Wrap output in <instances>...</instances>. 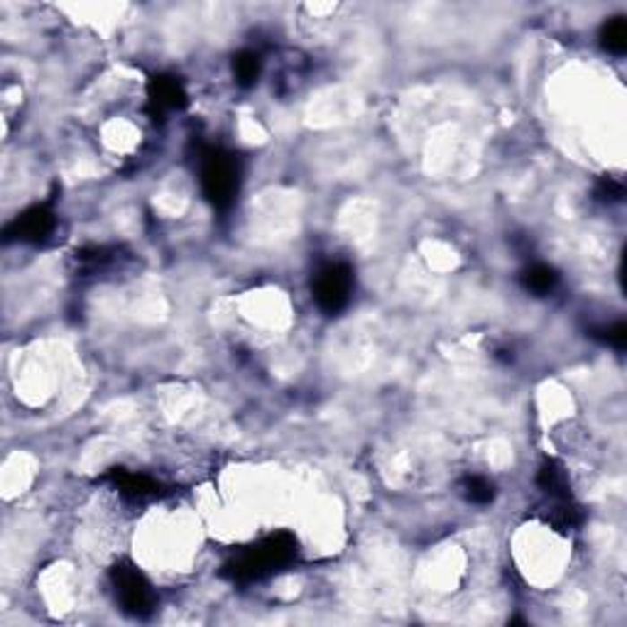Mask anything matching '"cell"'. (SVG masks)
Returning a JSON list of instances; mask_svg holds the SVG:
<instances>
[{"label":"cell","instance_id":"obj_12","mask_svg":"<svg viewBox=\"0 0 627 627\" xmlns=\"http://www.w3.org/2000/svg\"><path fill=\"white\" fill-rule=\"evenodd\" d=\"M463 495L470 502H476V505H488L495 498V488L483 476H468V478L463 480Z\"/></svg>","mask_w":627,"mask_h":627},{"label":"cell","instance_id":"obj_4","mask_svg":"<svg viewBox=\"0 0 627 627\" xmlns=\"http://www.w3.org/2000/svg\"><path fill=\"white\" fill-rule=\"evenodd\" d=\"M353 270L346 262H331L314 277V299L323 314L343 312L351 302Z\"/></svg>","mask_w":627,"mask_h":627},{"label":"cell","instance_id":"obj_3","mask_svg":"<svg viewBox=\"0 0 627 627\" xmlns=\"http://www.w3.org/2000/svg\"><path fill=\"white\" fill-rule=\"evenodd\" d=\"M111 576L123 610L135 615V618H148L152 608H155V593H152V586H150V581L142 576L138 566H133L130 562H120L113 569Z\"/></svg>","mask_w":627,"mask_h":627},{"label":"cell","instance_id":"obj_6","mask_svg":"<svg viewBox=\"0 0 627 627\" xmlns=\"http://www.w3.org/2000/svg\"><path fill=\"white\" fill-rule=\"evenodd\" d=\"M150 106L155 113L179 111L186 106V91L182 83L176 82L175 76H155L148 86Z\"/></svg>","mask_w":627,"mask_h":627},{"label":"cell","instance_id":"obj_10","mask_svg":"<svg viewBox=\"0 0 627 627\" xmlns=\"http://www.w3.org/2000/svg\"><path fill=\"white\" fill-rule=\"evenodd\" d=\"M600 45L610 55H625L627 49V22L625 18L608 20L600 30Z\"/></svg>","mask_w":627,"mask_h":627},{"label":"cell","instance_id":"obj_5","mask_svg":"<svg viewBox=\"0 0 627 627\" xmlns=\"http://www.w3.org/2000/svg\"><path fill=\"white\" fill-rule=\"evenodd\" d=\"M55 213L49 206H32L25 213H20L15 221L8 226V238L22 240V243H42L55 231Z\"/></svg>","mask_w":627,"mask_h":627},{"label":"cell","instance_id":"obj_9","mask_svg":"<svg viewBox=\"0 0 627 627\" xmlns=\"http://www.w3.org/2000/svg\"><path fill=\"white\" fill-rule=\"evenodd\" d=\"M522 285H525L527 292H532L535 296H546L552 295L554 289L559 287V275L556 270L549 268V265H529V268L522 272Z\"/></svg>","mask_w":627,"mask_h":627},{"label":"cell","instance_id":"obj_7","mask_svg":"<svg viewBox=\"0 0 627 627\" xmlns=\"http://www.w3.org/2000/svg\"><path fill=\"white\" fill-rule=\"evenodd\" d=\"M108 478L116 483V488L130 500H148L159 495L157 480L142 476V473H128V470H113Z\"/></svg>","mask_w":627,"mask_h":627},{"label":"cell","instance_id":"obj_13","mask_svg":"<svg viewBox=\"0 0 627 627\" xmlns=\"http://www.w3.org/2000/svg\"><path fill=\"white\" fill-rule=\"evenodd\" d=\"M593 336H598L603 343H608V346H613V348L623 351L627 343V326L623 322H618V323H613V326H608V329H598V331H593Z\"/></svg>","mask_w":627,"mask_h":627},{"label":"cell","instance_id":"obj_2","mask_svg":"<svg viewBox=\"0 0 627 627\" xmlns=\"http://www.w3.org/2000/svg\"><path fill=\"white\" fill-rule=\"evenodd\" d=\"M202 189L213 209H231L240 189L238 159L223 150H206L202 155Z\"/></svg>","mask_w":627,"mask_h":627},{"label":"cell","instance_id":"obj_8","mask_svg":"<svg viewBox=\"0 0 627 627\" xmlns=\"http://www.w3.org/2000/svg\"><path fill=\"white\" fill-rule=\"evenodd\" d=\"M537 485L554 500L569 498V476L562 463H556L554 459L542 463V468L537 473Z\"/></svg>","mask_w":627,"mask_h":627},{"label":"cell","instance_id":"obj_1","mask_svg":"<svg viewBox=\"0 0 627 627\" xmlns=\"http://www.w3.org/2000/svg\"><path fill=\"white\" fill-rule=\"evenodd\" d=\"M296 556V539L287 532L265 537L262 542L250 546L245 552L236 556L231 563H226V573L233 581L250 583L258 581L262 576L282 569Z\"/></svg>","mask_w":627,"mask_h":627},{"label":"cell","instance_id":"obj_11","mask_svg":"<svg viewBox=\"0 0 627 627\" xmlns=\"http://www.w3.org/2000/svg\"><path fill=\"white\" fill-rule=\"evenodd\" d=\"M260 69H262L260 56L255 55V52H250V49L240 52V55H236V59H233V76H236V82H238L243 89H248V86H253V83L258 82Z\"/></svg>","mask_w":627,"mask_h":627},{"label":"cell","instance_id":"obj_14","mask_svg":"<svg viewBox=\"0 0 627 627\" xmlns=\"http://www.w3.org/2000/svg\"><path fill=\"white\" fill-rule=\"evenodd\" d=\"M596 196L603 199V202H620L625 196V186L620 185L618 179H613V176H603L598 186H596Z\"/></svg>","mask_w":627,"mask_h":627}]
</instances>
